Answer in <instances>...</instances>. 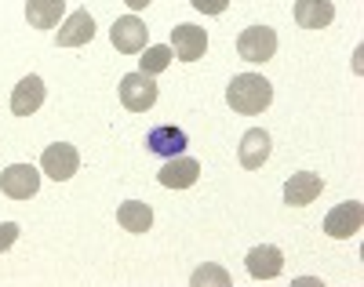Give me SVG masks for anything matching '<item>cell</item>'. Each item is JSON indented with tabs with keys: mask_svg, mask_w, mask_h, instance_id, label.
I'll return each mask as SVG.
<instances>
[{
	"mask_svg": "<svg viewBox=\"0 0 364 287\" xmlns=\"http://www.w3.org/2000/svg\"><path fill=\"white\" fill-rule=\"evenodd\" d=\"M15 240H18V226L15 222H0V254H4Z\"/></svg>",
	"mask_w": 364,
	"mask_h": 287,
	"instance_id": "obj_22",
	"label": "cell"
},
{
	"mask_svg": "<svg viewBox=\"0 0 364 287\" xmlns=\"http://www.w3.org/2000/svg\"><path fill=\"white\" fill-rule=\"evenodd\" d=\"M120 102H124V109L132 113H146L157 106V80L146 77L142 70L139 73H128L124 80H120Z\"/></svg>",
	"mask_w": 364,
	"mask_h": 287,
	"instance_id": "obj_2",
	"label": "cell"
},
{
	"mask_svg": "<svg viewBox=\"0 0 364 287\" xmlns=\"http://www.w3.org/2000/svg\"><path fill=\"white\" fill-rule=\"evenodd\" d=\"M44 94H48V87H44V80H41L37 73L22 77L18 87L11 91V113H15V117H33V113L44 106Z\"/></svg>",
	"mask_w": 364,
	"mask_h": 287,
	"instance_id": "obj_10",
	"label": "cell"
},
{
	"mask_svg": "<svg viewBox=\"0 0 364 287\" xmlns=\"http://www.w3.org/2000/svg\"><path fill=\"white\" fill-rule=\"evenodd\" d=\"M190 4H193L197 11H204V15H223V11L230 8V0H190Z\"/></svg>",
	"mask_w": 364,
	"mask_h": 287,
	"instance_id": "obj_21",
	"label": "cell"
},
{
	"mask_svg": "<svg viewBox=\"0 0 364 287\" xmlns=\"http://www.w3.org/2000/svg\"><path fill=\"white\" fill-rule=\"evenodd\" d=\"M237 55L245 62H269L277 55V33L269 26H248L245 33L237 37Z\"/></svg>",
	"mask_w": 364,
	"mask_h": 287,
	"instance_id": "obj_3",
	"label": "cell"
},
{
	"mask_svg": "<svg viewBox=\"0 0 364 287\" xmlns=\"http://www.w3.org/2000/svg\"><path fill=\"white\" fill-rule=\"evenodd\" d=\"M197 178H200V164L193 161V156H168V164L157 171V182L164 185V189H190V185H197Z\"/></svg>",
	"mask_w": 364,
	"mask_h": 287,
	"instance_id": "obj_9",
	"label": "cell"
},
{
	"mask_svg": "<svg viewBox=\"0 0 364 287\" xmlns=\"http://www.w3.org/2000/svg\"><path fill=\"white\" fill-rule=\"evenodd\" d=\"M117 222L128 233H149V226H154V207L142 204V200H128V204L117 207Z\"/></svg>",
	"mask_w": 364,
	"mask_h": 287,
	"instance_id": "obj_18",
	"label": "cell"
},
{
	"mask_svg": "<svg viewBox=\"0 0 364 287\" xmlns=\"http://www.w3.org/2000/svg\"><path fill=\"white\" fill-rule=\"evenodd\" d=\"M124 4H128L132 11H142V8H149V4H154V0H124Z\"/></svg>",
	"mask_w": 364,
	"mask_h": 287,
	"instance_id": "obj_23",
	"label": "cell"
},
{
	"mask_svg": "<svg viewBox=\"0 0 364 287\" xmlns=\"http://www.w3.org/2000/svg\"><path fill=\"white\" fill-rule=\"evenodd\" d=\"M266 161H269V135L262 127H252V131H245V139H240V164L248 171H255Z\"/></svg>",
	"mask_w": 364,
	"mask_h": 287,
	"instance_id": "obj_16",
	"label": "cell"
},
{
	"mask_svg": "<svg viewBox=\"0 0 364 287\" xmlns=\"http://www.w3.org/2000/svg\"><path fill=\"white\" fill-rule=\"evenodd\" d=\"M109 40H113V48H117L120 55H139V51L146 48V40H149V29H146L142 18L124 15V18H117V22H113Z\"/></svg>",
	"mask_w": 364,
	"mask_h": 287,
	"instance_id": "obj_7",
	"label": "cell"
},
{
	"mask_svg": "<svg viewBox=\"0 0 364 287\" xmlns=\"http://www.w3.org/2000/svg\"><path fill=\"white\" fill-rule=\"evenodd\" d=\"M252 280H277L281 269H284V254L281 247H273V244H259L248 251V259H245Z\"/></svg>",
	"mask_w": 364,
	"mask_h": 287,
	"instance_id": "obj_11",
	"label": "cell"
},
{
	"mask_svg": "<svg viewBox=\"0 0 364 287\" xmlns=\"http://www.w3.org/2000/svg\"><path fill=\"white\" fill-rule=\"evenodd\" d=\"M190 280H193V287H204V283H219V287H226V283H230V273H226L223 266H211V262H208V266H200Z\"/></svg>",
	"mask_w": 364,
	"mask_h": 287,
	"instance_id": "obj_20",
	"label": "cell"
},
{
	"mask_svg": "<svg viewBox=\"0 0 364 287\" xmlns=\"http://www.w3.org/2000/svg\"><path fill=\"white\" fill-rule=\"evenodd\" d=\"M0 189H4V197L11 200H29V197H37V189H41V171L33 164H11L0 171Z\"/></svg>",
	"mask_w": 364,
	"mask_h": 287,
	"instance_id": "obj_5",
	"label": "cell"
},
{
	"mask_svg": "<svg viewBox=\"0 0 364 287\" xmlns=\"http://www.w3.org/2000/svg\"><path fill=\"white\" fill-rule=\"evenodd\" d=\"M336 18V8L331 0H295V22L302 29H324Z\"/></svg>",
	"mask_w": 364,
	"mask_h": 287,
	"instance_id": "obj_15",
	"label": "cell"
},
{
	"mask_svg": "<svg viewBox=\"0 0 364 287\" xmlns=\"http://www.w3.org/2000/svg\"><path fill=\"white\" fill-rule=\"evenodd\" d=\"M321 189H324V178H321V175L299 171V175H291V178L284 182V204L306 207V204H314V200L321 197Z\"/></svg>",
	"mask_w": 364,
	"mask_h": 287,
	"instance_id": "obj_12",
	"label": "cell"
},
{
	"mask_svg": "<svg viewBox=\"0 0 364 287\" xmlns=\"http://www.w3.org/2000/svg\"><path fill=\"white\" fill-rule=\"evenodd\" d=\"M41 168H44V175H48V178L66 182V178H73V175H77V168H80V153H77V146H70V142H55V146H48V149H44Z\"/></svg>",
	"mask_w": 364,
	"mask_h": 287,
	"instance_id": "obj_6",
	"label": "cell"
},
{
	"mask_svg": "<svg viewBox=\"0 0 364 287\" xmlns=\"http://www.w3.org/2000/svg\"><path fill=\"white\" fill-rule=\"evenodd\" d=\"M186 146H190L186 131L175 127V124H161V127H154V131L146 135V149L157 153V156H178Z\"/></svg>",
	"mask_w": 364,
	"mask_h": 287,
	"instance_id": "obj_13",
	"label": "cell"
},
{
	"mask_svg": "<svg viewBox=\"0 0 364 287\" xmlns=\"http://www.w3.org/2000/svg\"><path fill=\"white\" fill-rule=\"evenodd\" d=\"M360 226H364V207H360V200H346V204H339V207H331L328 218H324V233H328L331 240H350V237L360 233Z\"/></svg>",
	"mask_w": 364,
	"mask_h": 287,
	"instance_id": "obj_4",
	"label": "cell"
},
{
	"mask_svg": "<svg viewBox=\"0 0 364 287\" xmlns=\"http://www.w3.org/2000/svg\"><path fill=\"white\" fill-rule=\"evenodd\" d=\"M171 58H175V51L164 48V44H157V48H142L139 70H142L146 77H157V73H164V70L171 66Z\"/></svg>",
	"mask_w": 364,
	"mask_h": 287,
	"instance_id": "obj_19",
	"label": "cell"
},
{
	"mask_svg": "<svg viewBox=\"0 0 364 287\" xmlns=\"http://www.w3.org/2000/svg\"><path fill=\"white\" fill-rule=\"evenodd\" d=\"M226 102L237 109V113H245V117H255L262 113L269 102H273V84L259 73H240L230 80L226 87Z\"/></svg>",
	"mask_w": 364,
	"mask_h": 287,
	"instance_id": "obj_1",
	"label": "cell"
},
{
	"mask_svg": "<svg viewBox=\"0 0 364 287\" xmlns=\"http://www.w3.org/2000/svg\"><path fill=\"white\" fill-rule=\"evenodd\" d=\"M91 37H95V18H91L84 8L80 11H73L66 22H63V29H58V48H84Z\"/></svg>",
	"mask_w": 364,
	"mask_h": 287,
	"instance_id": "obj_14",
	"label": "cell"
},
{
	"mask_svg": "<svg viewBox=\"0 0 364 287\" xmlns=\"http://www.w3.org/2000/svg\"><path fill=\"white\" fill-rule=\"evenodd\" d=\"M168 48L175 51L178 62H197L208 51V33H204L200 26H193V22H182V26L171 29V44Z\"/></svg>",
	"mask_w": 364,
	"mask_h": 287,
	"instance_id": "obj_8",
	"label": "cell"
},
{
	"mask_svg": "<svg viewBox=\"0 0 364 287\" xmlns=\"http://www.w3.org/2000/svg\"><path fill=\"white\" fill-rule=\"evenodd\" d=\"M66 15V0H26V18L33 29H55Z\"/></svg>",
	"mask_w": 364,
	"mask_h": 287,
	"instance_id": "obj_17",
	"label": "cell"
}]
</instances>
